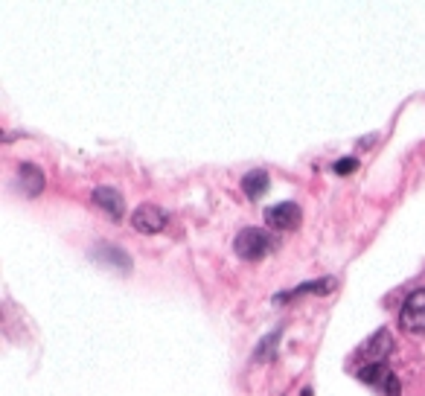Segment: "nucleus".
Instances as JSON below:
<instances>
[{
  "label": "nucleus",
  "mask_w": 425,
  "mask_h": 396,
  "mask_svg": "<svg viewBox=\"0 0 425 396\" xmlns=\"http://www.w3.org/2000/svg\"><path fill=\"white\" fill-rule=\"evenodd\" d=\"M90 260H97V262H105L111 268H120V271H131V257L123 251V248H116V245H108V242H100L97 248L90 251Z\"/></svg>",
  "instance_id": "nucleus-7"
},
{
  "label": "nucleus",
  "mask_w": 425,
  "mask_h": 396,
  "mask_svg": "<svg viewBox=\"0 0 425 396\" xmlns=\"http://www.w3.org/2000/svg\"><path fill=\"white\" fill-rule=\"evenodd\" d=\"M399 327L405 332H425V289H417L405 297L402 309H399Z\"/></svg>",
  "instance_id": "nucleus-3"
},
{
  "label": "nucleus",
  "mask_w": 425,
  "mask_h": 396,
  "mask_svg": "<svg viewBox=\"0 0 425 396\" xmlns=\"http://www.w3.org/2000/svg\"><path fill=\"white\" fill-rule=\"evenodd\" d=\"M300 219H303V210L294 202H280L265 210V225L271 231H294L300 225Z\"/></svg>",
  "instance_id": "nucleus-6"
},
{
  "label": "nucleus",
  "mask_w": 425,
  "mask_h": 396,
  "mask_svg": "<svg viewBox=\"0 0 425 396\" xmlns=\"http://www.w3.org/2000/svg\"><path fill=\"white\" fill-rule=\"evenodd\" d=\"M335 289V280H315V283H303L292 291H282L274 297V303H286L292 301V297H300V294H326V291H333Z\"/></svg>",
  "instance_id": "nucleus-11"
},
{
  "label": "nucleus",
  "mask_w": 425,
  "mask_h": 396,
  "mask_svg": "<svg viewBox=\"0 0 425 396\" xmlns=\"http://www.w3.org/2000/svg\"><path fill=\"white\" fill-rule=\"evenodd\" d=\"M271 187V178H268V172L265 169H251L248 175L242 178V192L251 198V202H256V198H263Z\"/></svg>",
  "instance_id": "nucleus-9"
},
{
  "label": "nucleus",
  "mask_w": 425,
  "mask_h": 396,
  "mask_svg": "<svg viewBox=\"0 0 425 396\" xmlns=\"http://www.w3.org/2000/svg\"><path fill=\"white\" fill-rule=\"evenodd\" d=\"M167 221H169L167 210H160L157 204H143V207H137L131 213V228L137 233H146V236L160 233L163 228H167Z\"/></svg>",
  "instance_id": "nucleus-5"
},
{
  "label": "nucleus",
  "mask_w": 425,
  "mask_h": 396,
  "mask_svg": "<svg viewBox=\"0 0 425 396\" xmlns=\"http://www.w3.org/2000/svg\"><path fill=\"white\" fill-rule=\"evenodd\" d=\"M93 204H97L100 210H105L111 219H120L126 213L123 192H116L114 187H97L93 190Z\"/></svg>",
  "instance_id": "nucleus-8"
},
{
  "label": "nucleus",
  "mask_w": 425,
  "mask_h": 396,
  "mask_svg": "<svg viewBox=\"0 0 425 396\" xmlns=\"http://www.w3.org/2000/svg\"><path fill=\"white\" fill-rule=\"evenodd\" d=\"M390 353H393V338H390L388 330H379V332L370 335V338L359 346L356 361H359L361 367H367V364H382Z\"/></svg>",
  "instance_id": "nucleus-4"
},
{
  "label": "nucleus",
  "mask_w": 425,
  "mask_h": 396,
  "mask_svg": "<svg viewBox=\"0 0 425 396\" xmlns=\"http://www.w3.org/2000/svg\"><path fill=\"white\" fill-rule=\"evenodd\" d=\"M277 338H280V335H277V332H274V335H268V338H265V344H263V350H259V353H256V356H253V359H256V361H263V359H265V356H268V353H271V346H274V344H277Z\"/></svg>",
  "instance_id": "nucleus-13"
},
{
  "label": "nucleus",
  "mask_w": 425,
  "mask_h": 396,
  "mask_svg": "<svg viewBox=\"0 0 425 396\" xmlns=\"http://www.w3.org/2000/svg\"><path fill=\"white\" fill-rule=\"evenodd\" d=\"M338 175H349V172H356L359 169V161L356 158H341V161H335V166H333Z\"/></svg>",
  "instance_id": "nucleus-12"
},
{
  "label": "nucleus",
  "mask_w": 425,
  "mask_h": 396,
  "mask_svg": "<svg viewBox=\"0 0 425 396\" xmlns=\"http://www.w3.org/2000/svg\"><path fill=\"white\" fill-rule=\"evenodd\" d=\"M18 178H20V187H23V195L35 198L41 190H44V172L32 163H20L18 166Z\"/></svg>",
  "instance_id": "nucleus-10"
},
{
  "label": "nucleus",
  "mask_w": 425,
  "mask_h": 396,
  "mask_svg": "<svg viewBox=\"0 0 425 396\" xmlns=\"http://www.w3.org/2000/svg\"><path fill=\"white\" fill-rule=\"evenodd\" d=\"M359 382H364L367 388H373L379 396H399L402 393V385H399L396 373L390 370V364H367V367H359Z\"/></svg>",
  "instance_id": "nucleus-2"
},
{
  "label": "nucleus",
  "mask_w": 425,
  "mask_h": 396,
  "mask_svg": "<svg viewBox=\"0 0 425 396\" xmlns=\"http://www.w3.org/2000/svg\"><path fill=\"white\" fill-rule=\"evenodd\" d=\"M274 245H277V239L268 231H263V228H245V231L236 233L233 251H236V257L245 260V262H256V260H263Z\"/></svg>",
  "instance_id": "nucleus-1"
}]
</instances>
